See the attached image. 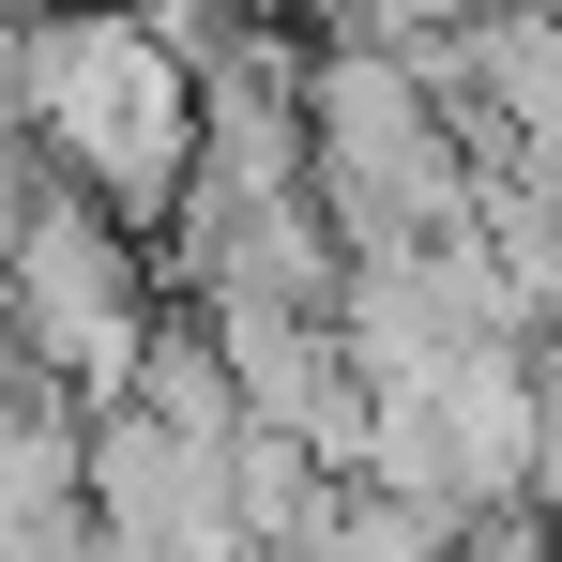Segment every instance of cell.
Listing matches in <instances>:
<instances>
[{
  "label": "cell",
  "instance_id": "7",
  "mask_svg": "<svg viewBox=\"0 0 562 562\" xmlns=\"http://www.w3.org/2000/svg\"><path fill=\"white\" fill-rule=\"evenodd\" d=\"M122 411H153L168 441H198V457H228V441H244V395H228V350H213V319H168Z\"/></svg>",
  "mask_w": 562,
  "mask_h": 562
},
{
  "label": "cell",
  "instance_id": "9",
  "mask_svg": "<svg viewBox=\"0 0 562 562\" xmlns=\"http://www.w3.org/2000/svg\"><path fill=\"white\" fill-rule=\"evenodd\" d=\"M486 15H502V0H335V31L411 46V61H426V46H457V31H486Z\"/></svg>",
  "mask_w": 562,
  "mask_h": 562
},
{
  "label": "cell",
  "instance_id": "2",
  "mask_svg": "<svg viewBox=\"0 0 562 562\" xmlns=\"http://www.w3.org/2000/svg\"><path fill=\"white\" fill-rule=\"evenodd\" d=\"M304 153H319V213H335L350 259H366V244H457L471 198H486L441 77H426L411 46H366V31H335V46L304 61Z\"/></svg>",
  "mask_w": 562,
  "mask_h": 562
},
{
  "label": "cell",
  "instance_id": "4",
  "mask_svg": "<svg viewBox=\"0 0 562 562\" xmlns=\"http://www.w3.org/2000/svg\"><path fill=\"white\" fill-rule=\"evenodd\" d=\"M168 259L198 304H289V319H335V289H350V244L319 198H183Z\"/></svg>",
  "mask_w": 562,
  "mask_h": 562
},
{
  "label": "cell",
  "instance_id": "8",
  "mask_svg": "<svg viewBox=\"0 0 562 562\" xmlns=\"http://www.w3.org/2000/svg\"><path fill=\"white\" fill-rule=\"evenodd\" d=\"M319 562H457V517H426V502H395V486H350V517H335Z\"/></svg>",
  "mask_w": 562,
  "mask_h": 562
},
{
  "label": "cell",
  "instance_id": "3",
  "mask_svg": "<svg viewBox=\"0 0 562 562\" xmlns=\"http://www.w3.org/2000/svg\"><path fill=\"white\" fill-rule=\"evenodd\" d=\"M168 304H153V244L92 213L77 183H31V228H15V274H0V350L31 380H61L77 411H122L137 366H153Z\"/></svg>",
  "mask_w": 562,
  "mask_h": 562
},
{
  "label": "cell",
  "instance_id": "5",
  "mask_svg": "<svg viewBox=\"0 0 562 562\" xmlns=\"http://www.w3.org/2000/svg\"><path fill=\"white\" fill-rule=\"evenodd\" d=\"M92 532H106V562H183L213 532H244L228 517V457L168 441L153 411H92Z\"/></svg>",
  "mask_w": 562,
  "mask_h": 562
},
{
  "label": "cell",
  "instance_id": "6",
  "mask_svg": "<svg viewBox=\"0 0 562 562\" xmlns=\"http://www.w3.org/2000/svg\"><path fill=\"white\" fill-rule=\"evenodd\" d=\"M0 502H92V411L61 380H0Z\"/></svg>",
  "mask_w": 562,
  "mask_h": 562
},
{
  "label": "cell",
  "instance_id": "10",
  "mask_svg": "<svg viewBox=\"0 0 562 562\" xmlns=\"http://www.w3.org/2000/svg\"><path fill=\"white\" fill-rule=\"evenodd\" d=\"M0 562H106L92 502H0Z\"/></svg>",
  "mask_w": 562,
  "mask_h": 562
},
{
  "label": "cell",
  "instance_id": "1",
  "mask_svg": "<svg viewBox=\"0 0 562 562\" xmlns=\"http://www.w3.org/2000/svg\"><path fill=\"white\" fill-rule=\"evenodd\" d=\"M31 153H46V183H77L92 213L168 228L198 198V61L153 15L46 0V31H31Z\"/></svg>",
  "mask_w": 562,
  "mask_h": 562
}]
</instances>
